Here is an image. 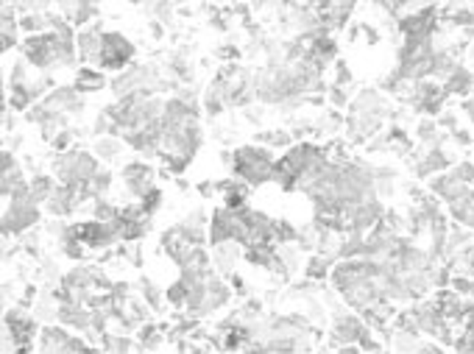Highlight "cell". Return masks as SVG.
Returning <instances> with one entry per match:
<instances>
[{"instance_id": "cell-25", "label": "cell", "mask_w": 474, "mask_h": 354, "mask_svg": "<svg viewBox=\"0 0 474 354\" xmlns=\"http://www.w3.org/2000/svg\"><path fill=\"white\" fill-rule=\"evenodd\" d=\"M469 53H471V59H474V45H471V51H469Z\"/></svg>"}, {"instance_id": "cell-15", "label": "cell", "mask_w": 474, "mask_h": 354, "mask_svg": "<svg viewBox=\"0 0 474 354\" xmlns=\"http://www.w3.org/2000/svg\"><path fill=\"white\" fill-rule=\"evenodd\" d=\"M98 349H107V351H134L140 349V343L132 338V332H112L107 329L104 335L98 338Z\"/></svg>"}, {"instance_id": "cell-7", "label": "cell", "mask_w": 474, "mask_h": 354, "mask_svg": "<svg viewBox=\"0 0 474 354\" xmlns=\"http://www.w3.org/2000/svg\"><path fill=\"white\" fill-rule=\"evenodd\" d=\"M137 48L132 45V39L120 31H104V45H100V56L98 65L104 73H120L126 70L129 65H134Z\"/></svg>"}, {"instance_id": "cell-11", "label": "cell", "mask_w": 474, "mask_h": 354, "mask_svg": "<svg viewBox=\"0 0 474 354\" xmlns=\"http://www.w3.org/2000/svg\"><path fill=\"white\" fill-rule=\"evenodd\" d=\"M59 14L73 23L76 28H84L92 20H98V0H56Z\"/></svg>"}, {"instance_id": "cell-21", "label": "cell", "mask_w": 474, "mask_h": 354, "mask_svg": "<svg viewBox=\"0 0 474 354\" xmlns=\"http://www.w3.org/2000/svg\"><path fill=\"white\" fill-rule=\"evenodd\" d=\"M76 132L68 126V129H61L53 140H51V149L56 151V154H61V151H70V149H76Z\"/></svg>"}, {"instance_id": "cell-26", "label": "cell", "mask_w": 474, "mask_h": 354, "mask_svg": "<svg viewBox=\"0 0 474 354\" xmlns=\"http://www.w3.org/2000/svg\"><path fill=\"white\" fill-rule=\"evenodd\" d=\"M210 4H221V0H210Z\"/></svg>"}, {"instance_id": "cell-16", "label": "cell", "mask_w": 474, "mask_h": 354, "mask_svg": "<svg viewBox=\"0 0 474 354\" xmlns=\"http://www.w3.org/2000/svg\"><path fill=\"white\" fill-rule=\"evenodd\" d=\"M140 296L146 299V304H149L154 312H162V307L168 304V299H165V287H159V285L151 282L149 277L140 279Z\"/></svg>"}, {"instance_id": "cell-9", "label": "cell", "mask_w": 474, "mask_h": 354, "mask_svg": "<svg viewBox=\"0 0 474 354\" xmlns=\"http://www.w3.org/2000/svg\"><path fill=\"white\" fill-rule=\"evenodd\" d=\"M104 23L100 20H92L84 28H78L76 34V45H78V59L81 65H98L100 56V45H104Z\"/></svg>"}, {"instance_id": "cell-10", "label": "cell", "mask_w": 474, "mask_h": 354, "mask_svg": "<svg viewBox=\"0 0 474 354\" xmlns=\"http://www.w3.org/2000/svg\"><path fill=\"white\" fill-rule=\"evenodd\" d=\"M51 109L56 112H65V115H81L87 109V95L78 93L73 84H61V87H53L45 98H43Z\"/></svg>"}, {"instance_id": "cell-24", "label": "cell", "mask_w": 474, "mask_h": 354, "mask_svg": "<svg viewBox=\"0 0 474 354\" xmlns=\"http://www.w3.org/2000/svg\"><path fill=\"white\" fill-rule=\"evenodd\" d=\"M461 109H463V112H466V117H469V120L474 123V93L463 98V103H461Z\"/></svg>"}, {"instance_id": "cell-18", "label": "cell", "mask_w": 474, "mask_h": 354, "mask_svg": "<svg viewBox=\"0 0 474 354\" xmlns=\"http://www.w3.org/2000/svg\"><path fill=\"white\" fill-rule=\"evenodd\" d=\"M257 142H262V145H268V149H291L293 145V134L291 132H285V129H274V132H260L257 134Z\"/></svg>"}, {"instance_id": "cell-19", "label": "cell", "mask_w": 474, "mask_h": 354, "mask_svg": "<svg viewBox=\"0 0 474 354\" xmlns=\"http://www.w3.org/2000/svg\"><path fill=\"white\" fill-rule=\"evenodd\" d=\"M162 204H165V193L159 190V187H154V190H149L146 196L140 198V206H142V213H146L149 218H154L159 210H162Z\"/></svg>"}, {"instance_id": "cell-17", "label": "cell", "mask_w": 474, "mask_h": 354, "mask_svg": "<svg viewBox=\"0 0 474 354\" xmlns=\"http://www.w3.org/2000/svg\"><path fill=\"white\" fill-rule=\"evenodd\" d=\"M449 268H452V274H466V277L474 279V243L458 248L449 260Z\"/></svg>"}, {"instance_id": "cell-8", "label": "cell", "mask_w": 474, "mask_h": 354, "mask_svg": "<svg viewBox=\"0 0 474 354\" xmlns=\"http://www.w3.org/2000/svg\"><path fill=\"white\" fill-rule=\"evenodd\" d=\"M120 184L134 201H140L149 190H154V187H157V173H154V168L149 162L132 159V162H126L120 168Z\"/></svg>"}, {"instance_id": "cell-5", "label": "cell", "mask_w": 474, "mask_h": 354, "mask_svg": "<svg viewBox=\"0 0 474 354\" xmlns=\"http://www.w3.org/2000/svg\"><path fill=\"white\" fill-rule=\"evenodd\" d=\"M371 326L366 324V318L355 310H333V321H329V349L338 351H360L358 341L366 335Z\"/></svg>"}, {"instance_id": "cell-4", "label": "cell", "mask_w": 474, "mask_h": 354, "mask_svg": "<svg viewBox=\"0 0 474 354\" xmlns=\"http://www.w3.org/2000/svg\"><path fill=\"white\" fill-rule=\"evenodd\" d=\"M104 165L100 159L84 149H70V151H61L53 157L51 162V173L56 176V181L61 184H76V187H84Z\"/></svg>"}, {"instance_id": "cell-3", "label": "cell", "mask_w": 474, "mask_h": 354, "mask_svg": "<svg viewBox=\"0 0 474 354\" xmlns=\"http://www.w3.org/2000/svg\"><path fill=\"white\" fill-rule=\"evenodd\" d=\"M39 221H43V204H36V198L31 196V187L26 181L23 187H17V190L6 198V206H4V240L26 235L28 229H34Z\"/></svg>"}, {"instance_id": "cell-22", "label": "cell", "mask_w": 474, "mask_h": 354, "mask_svg": "<svg viewBox=\"0 0 474 354\" xmlns=\"http://www.w3.org/2000/svg\"><path fill=\"white\" fill-rule=\"evenodd\" d=\"M436 123H438V129H444V132H455V129H458V112L449 109V107H444V109L436 115Z\"/></svg>"}, {"instance_id": "cell-14", "label": "cell", "mask_w": 474, "mask_h": 354, "mask_svg": "<svg viewBox=\"0 0 474 354\" xmlns=\"http://www.w3.org/2000/svg\"><path fill=\"white\" fill-rule=\"evenodd\" d=\"M335 262H338L335 257L321 254V252H313L310 257L304 260L301 274H304L307 279H313V282H329V274H333Z\"/></svg>"}, {"instance_id": "cell-13", "label": "cell", "mask_w": 474, "mask_h": 354, "mask_svg": "<svg viewBox=\"0 0 474 354\" xmlns=\"http://www.w3.org/2000/svg\"><path fill=\"white\" fill-rule=\"evenodd\" d=\"M123 151H126V140L117 137V134H100L95 137V149L92 154L100 159V162H120L123 159Z\"/></svg>"}, {"instance_id": "cell-23", "label": "cell", "mask_w": 474, "mask_h": 354, "mask_svg": "<svg viewBox=\"0 0 474 354\" xmlns=\"http://www.w3.org/2000/svg\"><path fill=\"white\" fill-rule=\"evenodd\" d=\"M352 81H355V76H352V68L346 65V61H335V81L333 84H341V87H352Z\"/></svg>"}, {"instance_id": "cell-6", "label": "cell", "mask_w": 474, "mask_h": 354, "mask_svg": "<svg viewBox=\"0 0 474 354\" xmlns=\"http://www.w3.org/2000/svg\"><path fill=\"white\" fill-rule=\"evenodd\" d=\"M98 349L92 341H87L84 335L68 329L65 324H43V332H39L36 341V351L39 354H70V351H92Z\"/></svg>"}, {"instance_id": "cell-20", "label": "cell", "mask_w": 474, "mask_h": 354, "mask_svg": "<svg viewBox=\"0 0 474 354\" xmlns=\"http://www.w3.org/2000/svg\"><path fill=\"white\" fill-rule=\"evenodd\" d=\"M326 98L333 103V109H346L352 95H349V87H341V84H329L326 87Z\"/></svg>"}, {"instance_id": "cell-2", "label": "cell", "mask_w": 474, "mask_h": 354, "mask_svg": "<svg viewBox=\"0 0 474 354\" xmlns=\"http://www.w3.org/2000/svg\"><path fill=\"white\" fill-rule=\"evenodd\" d=\"M277 159L279 157L274 154V149H268V145H262V142L240 145V149L232 151L229 173L243 179L249 187H262L268 181H274Z\"/></svg>"}, {"instance_id": "cell-1", "label": "cell", "mask_w": 474, "mask_h": 354, "mask_svg": "<svg viewBox=\"0 0 474 354\" xmlns=\"http://www.w3.org/2000/svg\"><path fill=\"white\" fill-rule=\"evenodd\" d=\"M390 117L394 115H390V103L382 90L366 87L349 101L343 115V137L349 145H366L371 137H377L385 129Z\"/></svg>"}, {"instance_id": "cell-12", "label": "cell", "mask_w": 474, "mask_h": 354, "mask_svg": "<svg viewBox=\"0 0 474 354\" xmlns=\"http://www.w3.org/2000/svg\"><path fill=\"white\" fill-rule=\"evenodd\" d=\"M73 87L78 93H84V95H92V93H100L104 87H109V81L104 76V70L95 68V65H81L76 70V78H73Z\"/></svg>"}]
</instances>
